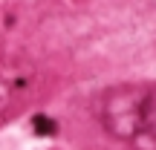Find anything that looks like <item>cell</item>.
Instances as JSON below:
<instances>
[{
    "label": "cell",
    "mask_w": 156,
    "mask_h": 150,
    "mask_svg": "<svg viewBox=\"0 0 156 150\" xmlns=\"http://www.w3.org/2000/svg\"><path fill=\"white\" fill-rule=\"evenodd\" d=\"M23 87H26V78H20V75H6V78H0V113L15 101V92H17V89H23Z\"/></svg>",
    "instance_id": "cell-1"
},
{
    "label": "cell",
    "mask_w": 156,
    "mask_h": 150,
    "mask_svg": "<svg viewBox=\"0 0 156 150\" xmlns=\"http://www.w3.org/2000/svg\"><path fill=\"white\" fill-rule=\"evenodd\" d=\"M32 127H35V133H38V136H55L58 133V124L52 121L49 116H35L32 118Z\"/></svg>",
    "instance_id": "cell-2"
}]
</instances>
